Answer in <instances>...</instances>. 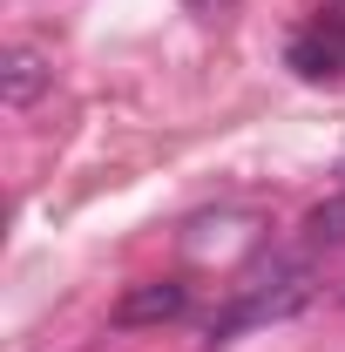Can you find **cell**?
Masks as SVG:
<instances>
[{
	"instance_id": "obj_1",
	"label": "cell",
	"mask_w": 345,
	"mask_h": 352,
	"mask_svg": "<svg viewBox=\"0 0 345 352\" xmlns=\"http://www.w3.org/2000/svg\"><path fill=\"white\" fill-rule=\"evenodd\" d=\"M183 305H190V292H183L176 278H142V285H129V292L115 298L109 325H115V332H142V325H170V318H176Z\"/></svg>"
},
{
	"instance_id": "obj_2",
	"label": "cell",
	"mask_w": 345,
	"mask_h": 352,
	"mask_svg": "<svg viewBox=\"0 0 345 352\" xmlns=\"http://www.w3.org/2000/svg\"><path fill=\"white\" fill-rule=\"evenodd\" d=\"M47 88H54V61H47L41 47L14 41L7 54H0V102H7L14 116H27V109L41 102Z\"/></svg>"
},
{
	"instance_id": "obj_3",
	"label": "cell",
	"mask_w": 345,
	"mask_h": 352,
	"mask_svg": "<svg viewBox=\"0 0 345 352\" xmlns=\"http://www.w3.org/2000/svg\"><path fill=\"white\" fill-rule=\"evenodd\" d=\"M311 292H318V285H311V271H291L278 292H251V298L230 311V318L216 325L210 339H230V332H244V325H264V318H291L298 305H311Z\"/></svg>"
},
{
	"instance_id": "obj_4",
	"label": "cell",
	"mask_w": 345,
	"mask_h": 352,
	"mask_svg": "<svg viewBox=\"0 0 345 352\" xmlns=\"http://www.w3.org/2000/svg\"><path fill=\"white\" fill-rule=\"evenodd\" d=\"M291 68L304 82H325V75H345V21H325L291 41Z\"/></svg>"
},
{
	"instance_id": "obj_5",
	"label": "cell",
	"mask_w": 345,
	"mask_h": 352,
	"mask_svg": "<svg viewBox=\"0 0 345 352\" xmlns=\"http://www.w3.org/2000/svg\"><path fill=\"white\" fill-rule=\"evenodd\" d=\"M304 244H345V190L304 210Z\"/></svg>"
},
{
	"instance_id": "obj_6",
	"label": "cell",
	"mask_w": 345,
	"mask_h": 352,
	"mask_svg": "<svg viewBox=\"0 0 345 352\" xmlns=\"http://www.w3.org/2000/svg\"><path fill=\"white\" fill-rule=\"evenodd\" d=\"M190 7H197V14H216V7H230V0H190Z\"/></svg>"
}]
</instances>
